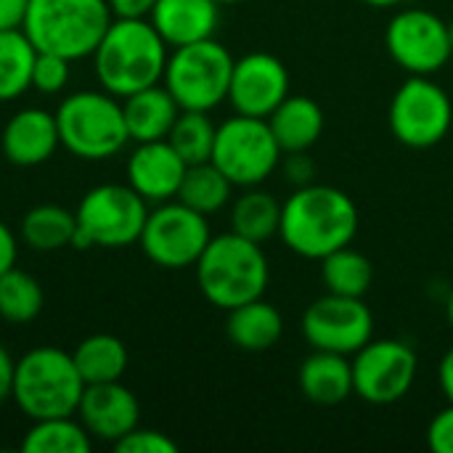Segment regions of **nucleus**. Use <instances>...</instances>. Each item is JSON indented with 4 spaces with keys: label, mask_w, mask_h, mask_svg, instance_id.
I'll list each match as a JSON object with an SVG mask.
<instances>
[{
    "label": "nucleus",
    "mask_w": 453,
    "mask_h": 453,
    "mask_svg": "<svg viewBox=\"0 0 453 453\" xmlns=\"http://www.w3.org/2000/svg\"><path fill=\"white\" fill-rule=\"evenodd\" d=\"M149 202L122 183H104L90 188L77 210V250L104 247V250H122L138 244L141 231L149 218Z\"/></svg>",
    "instance_id": "nucleus-8"
},
{
    "label": "nucleus",
    "mask_w": 453,
    "mask_h": 453,
    "mask_svg": "<svg viewBox=\"0 0 453 453\" xmlns=\"http://www.w3.org/2000/svg\"><path fill=\"white\" fill-rule=\"evenodd\" d=\"M125 125L130 133V141L149 143V141H165L180 114L178 101L165 85H149L138 93H130L122 98Z\"/></svg>",
    "instance_id": "nucleus-20"
},
{
    "label": "nucleus",
    "mask_w": 453,
    "mask_h": 453,
    "mask_svg": "<svg viewBox=\"0 0 453 453\" xmlns=\"http://www.w3.org/2000/svg\"><path fill=\"white\" fill-rule=\"evenodd\" d=\"M37 48L21 27L0 29V104L16 101L32 88Z\"/></svg>",
    "instance_id": "nucleus-27"
},
{
    "label": "nucleus",
    "mask_w": 453,
    "mask_h": 453,
    "mask_svg": "<svg viewBox=\"0 0 453 453\" xmlns=\"http://www.w3.org/2000/svg\"><path fill=\"white\" fill-rule=\"evenodd\" d=\"M390 58L409 74L433 77L453 56L449 21L425 8L398 11L385 32Z\"/></svg>",
    "instance_id": "nucleus-13"
},
{
    "label": "nucleus",
    "mask_w": 453,
    "mask_h": 453,
    "mask_svg": "<svg viewBox=\"0 0 453 453\" xmlns=\"http://www.w3.org/2000/svg\"><path fill=\"white\" fill-rule=\"evenodd\" d=\"M289 96V72L281 58L265 50H252L234 61L228 101L236 114L268 119Z\"/></svg>",
    "instance_id": "nucleus-15"
},
{
    "label": "nucleus",
    "mask_w": 453,
    "mask_h": 453,
    "mask_svg": "<svg viewBox=\"0 0 453 453\" xmlns=\"http://www.w3.org/2000/svg\"><path fill=\"white\" fill-rule=\"evenodd\" d=\"M268 125L281 146L284 154L308 151L324 133V109L308 98V96H287L273 114L268 117Z\"/></svg>",
    "instance_id": "nucleus-22"
},
{
    "label": "nucleus",
    "mask_w": 453,
    "mask_h": 453,
    "mask_svg": "<svg viewBox=\"0 0 453 453\" xmlns=\"http://www.w3.org/2000/svg\"><path fill=\"white\" fill-rule=\"evenodd\" d=\"M72 361L85 385L119 382L127 369V348L114 334H90L72 350Z\"/></svg>",
    "instance_id": "nucleus-24"
},
{
    "label": "nucleus",
    "mask_w": 453,
    "mask_h": 453,
    "mask_svg": "<svg viewBox=\"0 0 453 453\" xmlns=\"http://www.w3.org/2000/svg\"><path fill=\"white\" fill-rule=\"evenodd\" d=\"M356 234L358 207L334 186H297V191L281 204L279 236L300 257L321 263L326 255L348 247Z\"/></svg>",
    "instance_id": "nucleus-1"
},
{
    "label": "nucleus",
    "mask_w": 453,
    "mask_h": 453,
    "mask_svg": "<svg viewBox=\"0 0 453 453\" xmlns=\"http://www.w3.org/2000/svg\"><path fill=\"white\" fill-rule=\"evenodd\" d=\"M77 419L82 422L93 441L114 446L119 438L138 427L141 406L133 390H127L119 382L85 385L77 406Z\"/></svg>",
    "instance_id": "nucleus-16"
},
{
    "label": "nucleus",
    "mask_w": 453,
    "mask_h": 453,
    "mask_svg": "<svg viewBox=\"0 0 453 453\" xmlns=\"http://www.w3.org/2000/svg\"><path fill=\"white\" fill-rule=\"evenodd\" d=\"M117 453H178V443L159 430L135 427L114 443Z\"/></svg>",
    "instance_id": "nucleus-34"
},
{
    "label": "nucleus",
    "mask_w": 453,
    "mask_h": 453,
    "mask_svg": "<svg viewBox=\"0 0 453 453\" xmlns=\"http://www.w3.org/2000/svg\"><path fill=\"white\" fill-rule=\"evenodd\" d=\"M167 42L149 19H111L106 35L93 50V72L98 85L125 98L149 85L162 82L167 66Z\"/></svg>",
    "instance_id": "nucleus-2"
},
{
    "label": "nucleus",
    "mask_w": 453,
    "mask_h": 453,
    "mask_svg": "<svg viewBox=\"0 0 453 453\" xmlns=\"http://www.w3.org/2000/svg\"><path fill=\"white\" fill-rule=\"evenodd\" d=\"M279 226L281 202L257 186L247 188L231 207V231L250 242L265 244L268 239L279 236Z\"/></svg>",
    "instance_id": "nucleus-26"
},
{
    "label": "nucleus",
    "mask_w": 453,
    "mask_h": 453,
    "mask_svg": "<svg viewBox=\"0 0 453 453\" xmlns=\"http://www.w3.org/2000/svg\"><path fill=\"white\" fill-rule=\"evenodd\" d=\"M300 393L316 406H337L353 395L350 356L313 350L297 372Z\"/></svg>",
    "instance_id": "nucleus-21"
},
{
    "label": "nucleus",
    "mask_w": 453,
    "mask_h": 453,
    "mask_svg": "<svg viewBox=\"0 0 453 453\" xmlns=\"http://www.w3.org/2000/svg\"><path fill=\"white\" fill-rule=\"evenodd\" d=\"M446 319H449V324H451L453 329V292L451 297H449V303H446Z\"/></svg>",
    "instance_id": "nucleus-43"
},
{
    "label": "nucleus",
    "mask_w": 453,
    "mask_h": 453,
    "mask_svg": "<svg viewBox=\"0 0 453 453\" xmlns=\"http://www.w3.org/2000/svg\"><path fill=\"white\" fill-rule=\"evenodd\" d=\"M58 146H61V138H58L56 114L45 109H35V106L16 111L5 122L3 135H0L3 157L16 167H37L48 162Z\"/></svg>",
    "instance_id": "nucleus-18"
},
{
    "label": "nucleus",
    "mask_w": 453,
    "mask_h": 453,
    "mask_svg": "<svg viewBox=\"0 0 453 453\" xmlns=\"http://www.w3.org/2000/svg\"><path fill=\"white\" fill-rule=\"evenodd\" d=\"M85 382L72 353L42 345L24 353L13 366L11 398L32 422L48 417H77Z\"/></svg>",
    "instance_id": "nucleus-5"
},
{
    "label": "nucleus",
    "mask_w": 453,
    "mask_h": 453,
    "mask_svg": "<svg viewBox=\"0 0 453 453\" xmlns=\"http://www.w3.org/2000/svg\"><path fill=\"white\" fill-rule=\"evenodd\" d=\"M69 64L72 61L64 58V56L37 50L35 66H32V88L45 93V96L61 93L66 88V82H69Z\"/></svg>",
    "instance_id": "nucleus-33"
},
{
    "label": "nucleus",
    "mask_w": 453,
    "mask_h": 453,
    "mask_svg": "<svg viewBox=\"0 0 453 453\" xmlns=\"http://www.w3.org/2000/svg\"><path fill=\"white\" fill-rule=\"evenodd\" d=\"M321 281H324L326 292H332V295L364 297L372 289L374 265L364 252H358L348 244L321 260Z\"/></svg>",
    "instance_id": "nucleus-30"
},
{
    "label": "nucleus",
    "mask_w": 453,
    "mask_h": 453,
    "mask_svg": "<svg viewBox=\"0 0 453 453\" xmlns=\"http://www.w3.org/2000/svg\"><path fill=\"white\" fill-rule=\"evenodd\" d=\"M303 337L313 350L356 356L374 340V316L364 297H342L326 292L303 313Z\"/></svg>",
    "instance_id": "nucleus-14"
},
{
    "label": "nucleus",
    "mask_w": 453,
    "mask_h": 453,
    "mask_svg": "<svg viewBox=\"0 0 453 453\" xmlns=\"http://www.w3.org/2000/svg\"><path fill=\"white\" fill-rule=\"evenodd\" d=\"M366 5H372V8H395V5H401L403 0H364Z\"/></svg>",
    "instance_id": "nucleus-42"
},
{
    "label": "nucleus",
    "mask_w": 453,
    "mask_h": 453,
    "mask_svg": "<svg viewBox=\"0 0 453 453\" xmlns=\"http://www.w3.org/2000/svg\"><path fill=\"white\" fill-rule=\"evenodd\" d=\"M284 151L268 125V119L236 114L218 125L212 165L239 188L260 186L273 175Z\"/></svg>",
    "instance_id": "nucleus-9"
},
{
    "label": "nucleus",
    "mask_w": 453,
    "mask_h": 453,
    "mask_svg": "<svg viewBox=\"0 0 453 453\" xmlns=\"http://www.w3.org/2000/svg\"><path fill=\"white\" fill-rule=\"evenodd\" d=\"M438 380H441V390L449 398V403H453V348L443 356L441 369H438Z\"/></svg>",
    "instance_id": "nucleus-41"
},
{
    "label": "nucleus",
    "mask_w": 453,
    "mask_h": 453,
    "mask_svg": "<svg viewBox=\"0 0 453 453\" xmlns=\"http://www.w3.org/2000/svg\"><path fill=\"white\" fill-rule=\"evenodd\" d=\"M194 268L199 292L220 311H234L263 297L271 281V265L263 244L234 231L212 236Z\"/></svg>",
    "instance_id": "nucleus-3"
},
{
    "label": "nucleus",
    "mask_w": 453,
    "mask_h": 453,
    "mask_svg": "<svg viewBox=\"0 0 453 453\" xmlns=\"http://www.w3.org/2000/svg\"><path fill=\"white\" fill-rule=\"evenodd\" d=\"M234 56L215 37L173 48L165 66V88L173 93L180 109L212 111L228 101V85L234 72Z\"/></svg>",
    "instance_id": "nucleus-7"
},
{
    "label": "nucleus",
    "mask_w": 453,
    "mask_h": 453,
    "mask_svg": "<svg viewBox=\"0 0 453 453\" xmlns=\"http://www.w3.org/2000/svg\"><path fill=\"white\" fill-rule=\"evenodd\" d=\"M16 255H19V242H16L13 231L0 220V273H5L8 268L16 265Z\"/></svg>",
    "instance_id": "nucleus-38"
},
{
    "label": "nucleus",
    "mask_w": 453,
    "mask_h": 453,
    "mask_svg": "<svg viewBox=\"0 0 453 453\" xmlns=\"http://www.w3.org/2000/svg\"><path fill=\"white\" fill-rule=\"evenodd\" d=\"M149 21L170 48L215 37L220 24L218 0H157Z\"/></svg>",
    "instance_id": "nucleus-19"
},
{
    "label": "nucleus",
    "mask_w": 453,
    "mask_h": 453,
    "mask_svg": "<svg viewBox=\"0 0 453 453\" xmlns=\"http://www.w3.org/2000/svg\"><path fill=\"white\" fill-rule=\"evenodd\" d=\"M114 19H149L157 0H106Z\"/></svg>",
    "instance_id": "nucleus-37"
},
{
    "label": "nucleus",
    "mask_w": 453,
    "mask_h": 453,
    "mask_svg": "<svg viewBox=\"0 0 453 453\" xmlns=\"http://www.w3.org/2000/svg\"><path fill=\"white\" fill-rule=\"evenodd\" d=\"M390 130L409 149L438 146L453 125L449 93L425 74H409L390 101Z\"/></svg>",
    "instance_id": "nucleus-11"
},
{
    "label": "nucleus",
    "mask_w": 453,
    "mask_h": 453,
    "mask_svg": "<svg viewBox=\"0 0 453 453\" xmlns=\"http://www.w3.org/2000/svg\"><path fill=\"white\" fill-rule=\"evenodd\" d=\"M56 125L61 146L88 162L111 159L130 141L122 104L104 88L66 96L56 109Z\"/></svg>",
    "instance_id": "nucleus-6"
},
{
    "label": "nucleus",
    "mask_w": 453,
    "mask_h": 453,
    "mask_svg": "<svg viewBox=\"0 0 453 453\" xmlns=\"http://www.w3.org/2000/svg\"><path fill=\"white\" fill-rule=\"evenodd\" d=\"M106 0H27L21 29L37 50L88 58L111 24Z\"/></svg>",
    "instance_id": "nucleus-4"
},
{
    "label": "nucleus",
    "mask_w": 453,
    "mask_h": 453,
    "mask_svg": "<svg viewBox=\"0 0 453 453\" xmlns=\"http://www.w3.org/2000/svg\"><path fill=\"white\" fill-rule=\"evenodd\" d=\"M93 438L74 417L35 419L21 441L27 453H90Z\"/></svg>",
    "instance_id": "nucleus-28"
},
{
    "label": "nucleus",
    "mask_w": 453,
    "mask_h": 453,
    "mask_svg": "<svg viewBox=\"0 0 453 453\" xmlns=\"http://www.w3.org/2000/svg\"><path fill=\"white\" fill-rule=\"evenodd\" d=\"M226 334H228L231 345L244 353H265L281 340L284 319L276 305L257 297L252 303H244V305L228 311Z\"/></svg>",
    "instance_id": "nucleus-23"
},
{
    "label": "nucleus",
    "mask_w": 453,
    "mask_h": 453,
    "mask_svg": "<svg viewBox=\"0 0 453 453\" xmlns=\"http://www.w3.org/2000/svg\"><path fill=\"white\" fill-rule=\"evenodd\" d=\"M210 239L212 234L207 215L175 199L159 202V207L149 212L138 244L154 265L167 271H183L196 265Z\"/></svg>",
    "instance_id": "nucleus-10"
},
{
    "label": "nucleus",
    "mask_w": 453,
    "mask_h": 453,
    "mask_svg": "<svg viewBox=\"0 0 453 453\" xmlns=\"http://www.w3.org/2000/svg\"><path fill=\"white\" fill-rule=\"evenodd\" d=\"M186 167L188 165L167 143V138L138 143L127 159V186L138 191L146 202H170L178 196Z\"/></svg>",
    "instance_id": "nucleus-17"
},
{
    "label": "nucleus",
    "mask_w": 453,
    "mask_h": 453,
    "mask_svg": "<svg viewBox=\"0 0 453 453\" xmlns=\"http://www.w3.org/2000/svg\"><path fill=\"white\" fill-rule=\"evenodd\" d=\"M427 446L435 453H453V403L433 417L427 427Z\"/></svg>",
    "instance_id": "nucleus-35"
},
{
    "label": "nucleus",
    "mask_w": 453,
    "mask_h": 453,
    "mask_svg": "<svg viewBox=\"0 0 453 453\" xmlns=\"http://www.w3.org/2000/svg\"><path fill=\"white\" fill-rule=\"evenodd\" d=\"M27 0H0V29L21 27Z\"/></svg>",
    "instance_id": "nucleus-39"
},
{
    "label": "nucleus",
    "mask_w": 453,
    "mask_h": 453,
    "mask_svg": "<svg viewBox=\"0 0 453 453\" xmlns=\"http://www.w3.org/2000/svg\"><path fill=\"white\" fill-rule=\"evenodd\" d=\"M13 366L16 361L11 358V353L0 345V403L5 398H11V388H13Z\"/></svg>",
    "instance_id": "nucleus-40"
},
{
    "label": "nucleus",
    "mask_w": 453,
    "mask_h": 453,
    "mask_svg": "<svg viewBox=\"0 0 453 453\" xmlns=\"http://www.w3.org/2000/svg\"><path fill=\"white\" fill-rule=\"evenodd\" d=\"M215 133L218 125L210 119L207 111H188L180 109L167 143L180 154L186 165H199L212 159V146H215Z\"/></svg>",
    "instance_id": "nucleus-32"
},
{
    "label": "nucleus",
    "mask_w": 453,
    "mask_h": 453,
    "mask_svg": "<svg viewBox=\"0 0 453 453\" xmlns=\"http://www.w3.org/2000/svg\"><path fill=\"white\" fill-rule=\"evenodd\" d=\"M220 5H234V3H244V0H218Z\"/></svg>",
    "instance_id": "nucleus-44"
},
{
    "label": "nucleus",
    "mask_w": 453,
    "mask_h": 453,
    "mask_svg": "<svg viewBox=\"0 0 453 453\" xmlns=\"http://www.w3.org/2000/svg\"><path fill=\"white\" fill-rule=\"evenodd\" d=\"M42 287L40 281L19 271L16 265L0 273V319L8 324H29L42 311Z\"/></svg>",
    "instance_id": "nucleus-31"
},
{
    "label": "nucleus",
    "mask_w": 453,
    "mask_h": 453,
    "mask_svg": "<svg viewBox=\"0 0 453 453\" xmlns=\"http://www.w3.org/2000/svg\"><path fill=\"white\" fill-rule=\"evenodd\" d=\"M231 191H234V183L220 173V167H215L212 162H199V165L186 167V175L180 180L175 199L202 215H215L218 210L228 204Z\"/></svg>",
    "instance_id": "nucleus-29"
},
{
    "label": "nucleus",
    "mask_w": 453,
    "mask_h": 453,
    "mask_svg": "<svg viewBox=\"0 0 453 453\" xmlns=\"http://www.w3.org/2000/svg\"><path fill=\"white\" fill-rule=\"evenodd\" d=\"M284 170H287L289 180H295L297 186H308V183H313V175H316V167H313L311 157H305V151L287 154Z\"/></svg>",
    "instance_id": "nucleus-36"
},
{
    "label": "nucleus",
    "mask_w": 453,
    "mask_h": 453,
    "mask_svg": "<svg viewBox=\"0 0 453 453\" xmlns=\"http://www.w3.org/2000/svg\"><path fill=\"white\" fill-rule=\"evenodd\" d=\"M353 393L372 406H390L409 395L419 358L401 340H372L353 356Z\"/></svg>",
    "instance_id": "nucleus-12"
},
{
    "label": "nucleus",
    "mask_w": 453,
    "mask_h": 453,
    "mask_svg": "<svg viewBox=\"0 0 453 453\" xmlns=\"http://www.w3.org/2000/svg\"><path fill=\"white\" fill-rule=\"evenodd\" d=\"M21 242L35 252H56L74 247L77 218L58 204H37L21 218Z\"/></svg>",
    "instance_id": "nucleus-25"
},
{
    "label": "nucleus",
    "mask_w": 453,
    "mask_h": 453,
    "mask_svg": "<svg viewBox=\"0 0 453 453\" xmlns=\"http://www.w3.org/2000/svg\"><path fill=\"white\" fill-rule=\"evenodd\" d=\"M449 37H451V45H453V21H449Z\"/></svg>",
    "instance_id": "nucleus-45"
}]
</instances>
